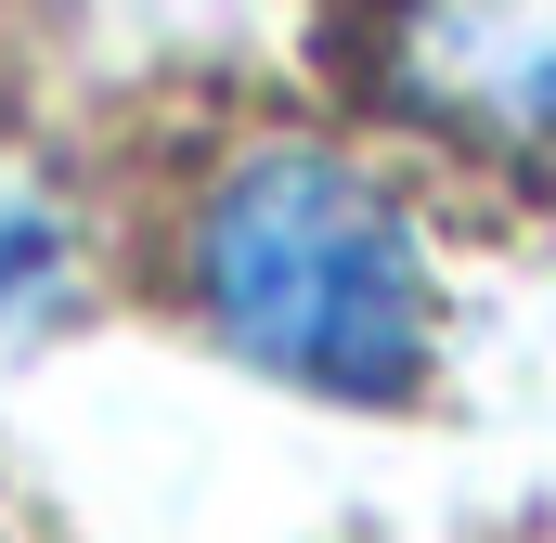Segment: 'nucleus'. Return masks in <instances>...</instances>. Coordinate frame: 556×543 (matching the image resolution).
Masks as SVG:
<instances>
[{
	"instance_id": "obj_2",
	"label": "nucleus",
	"mask_w": 556,
	"mask_h": 543,
	"mask_svg": "<svg viewBox=\"0 0 556 543\" xmlns=\"http://www.w3.org/2000/svg\"><path fill=\"white\" fill-rule=\"evenodd\" d=\"M350 91L466 168H556V0H350Z\"/></svg>"
},
{
	"instance_id": "obj_3",
	"label": "nucleus",
	"mask_w": 556,
	"mask_h": 543,
	"mask_svg": "<svg viewBox=\"0 0 556 543\" xmlns=\"http://www.w3.org/2000/svg\"><path fill=\"white\" fill-rule=\"evenodd\" d=\"M65 311H78V220H65V194L39 168L0 155V337L65 324Z\"/></svg>"
},
{
	"instance_id": "obj_1",
	"label": "nucleus",
	"mask_w": 556,
	"mask_h": 543,
	"mask_svg": "<svg viewBox=\"0 0 556 543\" xmlns=\"http://www.w3.org/2000/svg\"><path fill=\"white\" fill-rule=\"evenodd\" d=\"M181 311L273 389L415 402L440 363V285L402 194L311 130L233 142L181 207Z\"/></svg>"
}]
</instances>
